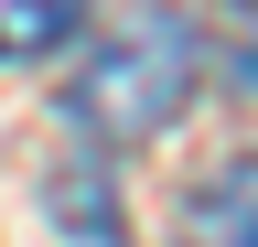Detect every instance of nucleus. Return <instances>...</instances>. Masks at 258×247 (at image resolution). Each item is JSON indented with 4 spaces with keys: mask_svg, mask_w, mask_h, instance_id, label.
Wrapping results in <instances>:
<instances>
[{
    "mask_svg": "<svg viewBox=\"0 0 258 247\" xmlns=\"http://www.w3.org/2000/svg\"><path fill=\"white\" fill-rule=\"evenodd\" d=\"M194 75H205V33L172 11V0H129L108 33L86 43L76 86H64V118L97 150H140L194 108Z\"/></svg>",
    "mask_w": 258,
    "mask_h": 247,
    "instance_id": "obj_1",
    "label": "nucleus"
},
{
    "mask_svg": "<svg viewBox=\"0 0 258 247\" xmlns=\"http://www.w3.org/2000/svg\"><path fill=\"white\" fill-rule=\"evenodd\" d=\"M194 247H258V150L194 183Z\"/></svg>",
    "mask_w": 258,
    "mask_h": 247,
    "instance_id": "obj_2",
    "label": "nucleus"
},
{
    "mask_svg": "<svg viewBox=\"0 0 258 247\" xmlns=\"http://www.w3.org/2000/svg\"><path fill=\"white\" fill-rule=\"evenodd\" d=\"M43 204H54V226H76L86 247H118V236H129V215L108 204V172H97V161H64V172L43 183Z\"/></svg>",
    "mask_w": 258,
    "mask_h": 247,
    "instance_id": "obj_3",
    "label": "nucleus"
},
{
    "mask_svg": "<svg viewBox=\"0 0 258 247\" xmlns=\"http://www.w3.org/2000/svg\"><path fill=\"white\" fill-rule=\"evenodd\" d=\"M76 22H86V0H0V65H32V54L76 43Z\"/></svg>",
    "mask_w": 258,
    "mask_h": 247,
    "instance_id": "obj_4",
    "label": "nucleus"
}]
</instances>
